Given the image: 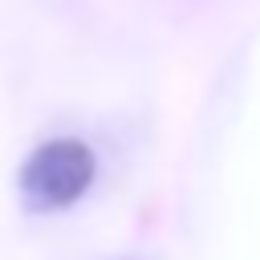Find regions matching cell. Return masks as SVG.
Returning a JSON list of instances; mask_svg holds the SVG:
<instances>
[{
	"instance_id": "6da1fadb",
	"label": "cell",
	"mask_w": 260,
	"mask_h": 260,
	"mask_svg": "<svg viewBox=\"0 0 260 260\" xmlns=\"http://www.w3.org/2000/svg\"><path fill=\"white\" fill-rule=\"evenodd\" d=\"M98 175V158L81 138H49L20 162V195L37 211H61L77 203Z\"/></svg>"
}]
</instances>
